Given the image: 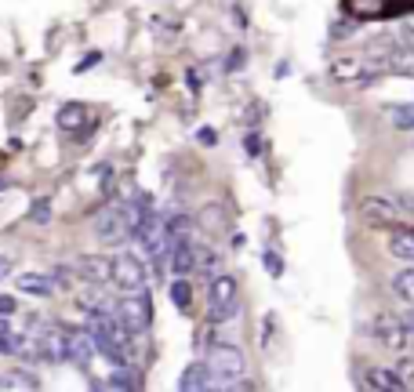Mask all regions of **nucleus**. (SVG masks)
Returning a JSON list of instances; mask_svg holds the SVG:
<instances>
[{
    "mask_svg": "<svg viewBox=\"0 0 414 392\" xmlns=\"http://www.w3.org/2000/svg\"><path fill=\"white\" fill-rule=\"evenodd\" d=\"M185 236H193V218H189V215H174V218H167V243L185 240Z\"/></svg>",
    "mask_w": 414,
    "mask_h": 392,
    "instance_id": "aec40b11",
    "label": "nucleus"
},
{
    "mask_svg": "<svg viewBox=\"0 0 414 392\" xmlns=\"http://www.w3.org/2000/svg\"><path fill=\"white\" fill-rule=\"evenodd\" d=\"M47 218H51V200H47V196H40V200L33 204V222H47Z\"/></svg>",
    "mask_w": 414,
    "mask_h": 392,
    "instance_id": "393cba45",
    "label": "nucleus"
},
{
    "mask_svg": "<svg viewBox=\"0 0 414 392\" xmlns=\"http://www.w3.org/2000/svg\"><path fill=\"white\" fill-rule=\"evenodd\" d=\"M360 76H363V62L360 58L331 62V80H334V84H360Z\"/></svg>",
    "mask_w": 414,
    "mask_h": 392,
    "instance_id": "2eb2a0df",
    "label": "nucleus"
},
{
    "mask_svg": "<svg viewBox=\"0 0 414 392\" xmlns=\"http://www.w3.org/2000/svg\"><path fill=\"white\" fill-rule=\"evenodd\" d=\"M360 222L371 229H400L404 211L392 196H367V200H360Z\"/></svg>",
    "mask_w": 414,
    "mask_h": 392,
    "instance_id": "423d86ee",
    "label": "nucleus"
},
{
    "mask_svg": "<svg viewBox=\"0 0 414 392\" xmlns=\"http://www.w3.org/2000/svg\"><path fill=\"white\" fill-rule=\"evenodd\" d=\"M207 367H211L218 385H236V382L247 378V356H244L240 345H233V341H218V345H211V352H207Z\"/></svg>",
    "mask_w": 414,
    "mask_h": 392,
    "instance_id": "f03ea898",
    "label": "nucleus"
},
{
    "mask_svg": "<svg viewBox=\"0 0 414 392\" xmlns=\"http://www.w3.org/2000/svg\"><path fill=\"white\" fill-rule=\"evenodd\" d=\"M389 254L400 261H414V225H400L389 233Z\"/></svg>",
    "mask_w": 414,
    "mask_h": 392,
    "instance_id": "4468645a",
    "label": "nucleus"
},
{
    "mask_svg": "<svg viewBox=\"0 0 414 392\" xmlns=\"http://www.w3.org/2000/svg\"><path fill=\"white\" fill-rule=\"evenodd\" d=\"M367 334L378 341L381 349H392V352H404L414 341V334H411V327L404 323V316H392V313H378L367 323Z\"/></svg>",
    "mask_w": 414,
    "mask_h": 392,
    "instance_id": "20e7f679",
    "label": "nucleus"
},
{
    "mask_svg": "<svg viewBox=\"0 0 414 392\" xmlns=\"http://www.w3.org/2000/svg\"><path fill=\"white\" fill-rule=\"evenodd\" d=\"M211 389H215V374H211V367H207V359L204 364H189L182 370L179 392H211Z\"/></svg>",
    "mask_w": 414,
    "mask_h": 392,
    "instance_id": "1a4fd4ad",
    "label": "nucleus"
},
{
    "mask_svg": "<svg viewBox=\"0 0 414 392\" xmlns=\"http://www.w3.org/2000/svg\"><path fill=\"white\" fill-rule=\"evenodd\" d=\"M392 370L400 374V382L407 385V392H414V359H400V364H396Z\"/></svg>",
    "mask_w": 414,
    "mask_h": 392,
    "instance_id": "b1692460",
    "label": "nucleus"
},
{
    "mask_svg": "<svg viewBox=\"0 0 414 392\" xmlns=\"http://www.w3.org/2000/svg\"><path fill=\"white\" fill-rule=\"evenodd\" d=\"M218 269H222V254L215 247H197V272L218 276Z\"/></svg>",
    "mask_w": 414,
    "mask_h": 392,
    "instance_id": "f3484780",
    "label": "nucleus"
},
{
    "mask_svg": "<svg viewBox=\"0 0 414 392\" xmlns=\"http://www.w3.org/2000/svg\"><path fill=\"white\" fill-rule=\"evenodd\" d=\"M244 145H247V153H251V156H258V153H262V135H258V131H247Z\"/></svg>",
    "mask_w": 414,
    "mask_h": 392,
    "instance_id": "a878e982",
    "label": "nucleus"
},
{
    "mask_svg": "<svg viewBox=\"0 0 414 392\" xmlns=\"http://www.w3.org/2000/svg\"><path fill=\"white\" fill-rule=\"evenodd\" d=\"M389 287H392V294H396L400 302L414 305V266H411V269H404V272H396L392 280H389Z\"/></svg>",
    "mask_w": 414,
    "mask_h": 392,
    "instance_id": "dca6fc26",
    "label": "nucleus"
},
{
    "mask_svg": "<svg viewBox=\"0 0 414 392\" xmlns=\"http://www.w3.org/2000/svg\"><path fill=\"white\" fill-rule=\"evenodd\" d=\"M404 323L411 327V334H414V305H407V313H404Z\"/></svg>",
    "mask_w": 414,
    "mask_h": 392,
    "instance_id": "473e14b6",
    "label": "nucleus"
},
{
    "mask_svg": "<svg viewBox=\"0 0 414 392\" xmlns=\"http://www.w3.org/2000/svg\"><path fill=\"white\" fill-rule=\"evenodd\" d=\"M0 352H4V356L22 352V338H19V334H11V331H4V334H0Z\"/></svg>",
    "mask_w": 414,
    "mask_h": 392,
    "instance_id": "5701e85b",
    "label": "nucleus"
},
{
    "mask_svg": "<svg viewBox=\"0 0 414 392\" xmlns=\"http://www.w3.org/2000/svg\"><path fill=\"white\" fill-rule=\"evenodd\" d=\"M113 284L127 294L146 291V261L131 251H117L113 254Z\"/></svg>",
    "mask_w": 414,
    "mask_h": 392,
    "instance_id": "0eeeda50",
    "label": "nucleus"
},
{
    "mask_svg": "<svg viewBox=\"0 0 414 392\" xmlns=\"http://www.w3.org/2000/svg\"><path fill=\"white\" fill-rule=\"evenodd\" d=\"M76 272L88 276L91 284H109L113 280V258L109 254H84L76 261Z\"/></svg>",
    "mask_w": 414,
    "mask_h": 392,
    "instance_id": "9d476101",
    "label": "nucleus"
},
{
    "mask_svg": "<svg viewBox=\"0 0 414 392\" xmlns=\"http://www.w3.org/2000/svg\"><path fill=\"white\" fill-rule=\"evenodd\" d=\"M200 142H204V145H215L218 138H215V131H211V127H200Z\"/></svg>",
    "mask_w": 414,
    "mask_h": 392,
    "instance_id": "2f4dec72",
    "label": "nucleus"
},
{
    "mask_svg": "<svg viewBox=\"0 0 414 392\" xmlns=\"http://www.w3.org/2000/svg\"><path fill=\"white\" fill-rule=\"evenodd\" d=\"M389 70L400 73V76H414V47H400V51L389 58Z\"/></svg>",
    "mask_w": 414,
    "mask_h": 392,
    "instance_id": "4be33fe9",
    "label": "nucleus"
},
{
    "mask_svg": "<svg viewBox=\"0 0 414 392\" xmlns=\"http://www.w3.org/2000/svg\"><path fill=\"white\" fill-rule=\"evenodd\" d=\"M400 44H404V47H414V22H407V26H404V33H400Z\"/></svg>",
    "mask_w": 414,
    "mask_h": 392,
    "instance_id": "7c9ffc66",
    "label": "nucleus"
},
{
    "mask_svg": "<svg viewBox=\"0 0 414 392\" xmlns=\"http://www.w3.org/2000/svg\"><path fill=\"white\" fill-rule=\"evenodd\" d=\"M389 120H392V127H400V131H414V102L389 106Z\"/></svg>",
    "mask_w": 414,
    "mask_h": 392,
    "instance_id": "6ab92c4d",
    "label": "nucleus"
},
{
    "mask_svg": "<svg viewBox=\"0 0 414 392\" xmlns=\"http://www.w3.org/2000/svg\"><path fill=\"white\" fill-rule=\"evenodd\" d=\"M8 269H11V261H8V258H0V276H4Z\"/></svg>",
    "mask_w": 414,
    "mask_h": 392,
    "instance_id": "72a5a7b5",
    "label": "nucleus"
},
{
    "mask_svg": "<svg viewBox=\"0 0 414 392\" xmlns=\"http://www.w3.org/2000/svg\"><path fill=\"white\" fill-rule=\"evenodd\" d=\"M84 124V106H76V102H66L58 109V127L62 131H76Z\"/></svg>",
    "mask_w": 414,
    "mask_h": 392,
    "instance_id": "a211bd4d",
    "label": "nucleus"
},
{
    "mask_svg": "<svg viewBox=\"0 0 414 392\" xmlns=\"http://www.w3.org/2000/svg\"><path fill=\"white\" fill-rule=\"evenodd\" d=\"M171 302L182 309V313H189V302H193V284L185 280V276H179V280L171 284Z\"/></svg>",
    "mask_w": 414,
    "mask_h": 392,
    "instance_id": "412c9836",
    "label": "nucleus"
},
{
    "mask_svg": "<svg viewBox=\"0 0 414 392\" xmlns=\"http://www.w3.org/2000/svg\"><path fill=\"white\" fill-rule=\"evenodd\" d=\"M363 382L371 392H407V385L392 367H363Z\"/></svg>",
    "mask_w": 414,
    "mask_h": 392,
    "instance_id": "ddd939ff",
    "label": "nucleus"
},
{
    "mask_svg": "<svg viewBox=\"0 0 414 392\" xmlns=\"http://www.w3.org/2000/svg\"><path fill=\"white\" fill-rule=\"evenodd\" d=\"M135 240H138V247L146 251L149 258H164L167 254V218L164 215H156V211L149 207L146 215L138 218V225H135Z\"/></svg>",
    "mask_w": 414,
    "mask_h": 392,
    "instance_id": "39448f33",
    "label": "nucleus"
},
{
    "mask_svg": "<svg viewBox=\"0 0 414 392\" xmlns=\"http://www.w3.org/2000/svg\"><path fill=\"white\" fill-rule=\"evenodd\" d=\"M392 200L400 204V211H404V215H407V211H414V196H411V193H396Z\"/></svg>",
    "mask_w": 414,
    "mask_h": 392,
    "instance_id": "c85d7f7f",
    "label": "nucleus"
},
{
    "mask_svg": "<svg viewBox=\"0 0 414 392\" xmlns=\"http://www.w3.org/2000/svg\"><path fill=\"white\" fill-rule=\"evenodd\" d=\"M211 392H254L247 382H236V385H215Z\"/></svg>",
    "mask_w": 414,
    "mask_h": 392,
    "instance_id": "c756f323",
    "label": "nucleus"
},
{
    "mask_svg": "<svg viewBox=\"0 0 414 392\" xmlns=\"http://www.w3.org/2000/svg\"><path fill=\"white\" fill-rule=\"evenodd\" d=\"M262 258H265V269H269V272H273V276H280V272H283V261L276 258V251H265Z\"/></svg>",
    "mask_w": 414,
    "mask_h": 392,
    "instance_id": "bb28decb",
    "label": "nucleus"
},
{
    "mask_svg": "<svg viewBox=\"0 0 414 392\" xmlns=\"http://www.w3.org/2000/svg\"><path fill=\"white\" fill-rule=\"evenodd\" d=\"M207 302H211V320L215 323L233 320L236 316V305H240V287H236V276H229V272L211 276V284H207Z\"/></svg>",
    "mask_w": 414,
    "mask_h": 392,
    "instance_id": "7ed1b4c3",
    "label": "nucleus"
},
{
    "mask_svg": "<svg viewBox=\"0 0 414 392\" xmlns=\"http://www.w3.org/2000/svg\"><path fill=\"white\" fill-rule=\"evenodd\" d=\"M15 287L22 294H33V298H51L58 284H55L51 272H19L15 276Z\"/></svg>",
    "mask_w": 414,
    "mask_h": 392,
    "instance_id": "f8f14e48",
    "label": "nucleus"
},
{
    "mask_svg": "<svg viewBox=\"0 0 414 392\" xmlns=\"http://www.w3.org/2000/svg\"><path fill=\"white\" fill-rule=\"evenodd\" d=\"M4 186H8V182H0V189H4Z\"/></svg>",
    "mask_w": 414,
    "mask_h": 392,
    "instance_id": "f704fd0d",
    "label": "nucleus"
},
{
    "mask_svg": "<svg viewBox=\"0 0 414 392\" xmlns=\"http://www.w3.org/2000/svg\"><path fill=\"white\" fill-rule=\"evenodd\" d=\"M138 218L142 215L131 200H117V204H109L94 215V236L102 243H124L127 236H135Z\"/></svg>",
    "mask_w": 414,
    "mask_h": 392,
    "instance_id": "f257e3e1",
    "label": "nucleus"
},
{
    "mask_svg": "<svg viewBox=\"0 0 414 392\" xmlns=\"http://www.w3.org/2000/svg\"><path fill=\"white\" fill-rule=\"evenodd\" d=\"M117 320H120L124 331H131V334H138L142 327H149V320H153V305H149V298H146V291L127 294V298L117 305Z\"/></svg>",
    "mask_w": 414,
    "mask_h": 392,
    "instance_id": "6e6552de",
    "label": "nucleus"
},
{
    "mask_svg": "<svg viewBox=\"0 0 414 392\" xmlns=\"http://www.w3.org/2000/svg\"><path fill=\"white\" fill-rule=\"evenodd\" d=\"M167 261H171V269L179 272V276L193 272V269H197V243H193V236L174 240L171 247H167Z\"/></svg>",
    "mask_w": 414,
    "mask_h": 392,
    "instance_id": "9b49d317",
    "label": "nucleus"
},
{
    "mask_svg": "<svg viewBox=\"0 0 414 392\" xmlns=\"http://www.w3.org/2000/svg\"><path fill=\"white\" fill-rule=\"evenodd\" d=\"M15 309H19V305H15V298H11V294H0V316L8 320V316L15 313Z\"/></svg>",
    "mask_w": 414,
    "mask_h": 392,
    "instance_id": "cd10ccee",
    "label": "nucleus"
}]
</instances>
